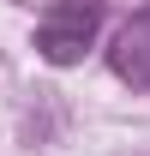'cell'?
I'll use <instances>...</instances> for the list:
<instances>
[{"mask_svg": "<svg viewBox=\"0 0 150 156\" xmlns=\"http://www.w3.org/2000/svg\"><path fill=\"white\" fill-rule=\"evenodd\" d=\"M96 24H102V0H54L36 24V54L48 66H78L96 42Z\"/></svg>", "mask_w": 150, "mask_h": 156, "instance_id": "obj_1", "label": "cell"}, {"mask_svg": "<svg viewBox=\"0 0 150 156\" xmlns=\"http://www.w3.org/2000/svg\"><path fill=\"white\" fill-rule=\"evenodd\" d=\"M108 66L120 84H132V90H150V6H138L120 30H114L108 42Z\"/></svg>", "mask_w": 150, "mask_h": 156, "instance_id": "obj_2", "label": "cell"}]
</instances>
